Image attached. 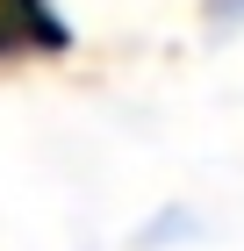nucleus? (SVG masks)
<instances>
[{
	"mask_svg": "<svg viewBox=\"0 0 244 251\" xmlns=\"http://www.w3.org/2000/svg\"><path fill=\"white\" fill-rule=\"evenodd\" d=\"M0 15L15 22L22 43H51V50H65V22H57L51 0H0Z\"/></svg>",
	"mask_w": 244,
	"mask_h": 251,
	"instance_id": "1",
	"label": "nucleus"
},
{
	"mask_svg": "<svg viewBox=\"0 0 244 251\" xmlns=\"http://www.w3.org/2000/svg\"><path fill=\"white\" fill-rule=\"evenodd\" d=\"M172 237H201V215H194V208H165L158 223L136 230V244H144V251H172Z\"/></svg>",
	"mask_w": 244,
	"mask_h": 251,
	"instance_id": "2",
	"label": "nucleus"
},
{
	"mask_svg": "<svg viewBox=\"0 0 244 251\" xmlns=\"http://www.w3.org/2000/svg\"><path fill=\"white\" fill-rule=\"evenodd\" d=\"M208 29H244V0H208Z\"/></svg>",
	"mask_w": 244,
	"mask_h": 251,
	"instance_id": "3",
	"label": "nucleus"
}]
</instances>
